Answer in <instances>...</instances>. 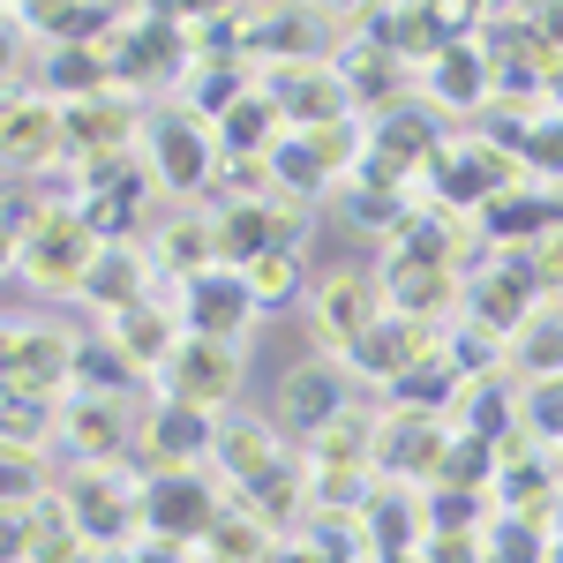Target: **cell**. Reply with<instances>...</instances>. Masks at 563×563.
Here are the masks:
<instances>
[{
	"label": "cell",
	"instance_id": "cell-7",
	"mask_svg": "<svg viewBox=\"0 0 563 563\" xmlns=\"http://www.w3.org/2000/svg\"><path fill=\"white\" fill-rule=\"evenodd\" d=\"M218 158H225V151H218V129L203 121V113L174 106V113L151 121V180H158L166 196H196V188H211Z\"/></svg>",
	"mask_w": 563,
	"mask_h": 563
},
{
	"label": "cell",
	"instance_id": "cell-26",
	"mask_svg": "<svg viewBox=\"0 0 563 563\" xmlns=\"http://www.w3.org/2000/svg\"><path fill=\"white\" fill-rule=\"evenodd\" d=\"M90 90H113L106 68V45H45V98H90Z\"/></svg>",
	"mask_w": 563,
	"mask_h": 563
},
{
	"label": "cell",
	"instance_id": "cell-2",
	"mask_svg": "<svg viewBox=\"0 0 563 563\" xmlns=\"http://www.w3.org/2000/svg\"><path fill=\"white\" fill-rule=\"evenodd\" d=\"M301 301H308V339H316V353H339V361L390 316L384 308V278H376V271H353V263L316 271Z\"/></svg>",
	"mask_w": 563,
	"mask_h": 563
},
{
	"label": "cell",
	"instance_id": "cell-16",
	"mask_svg": "<svg viewBox=\"0 0 563 563\" xmlns=\"http://www.w3.org/2000/svg\"><path fill=\"white\" fill-rule=\"evenodd\" d=\"M211 443H218V413L188 406V398H158V413L143 421L151 474H166V466H211Z\"/></svg>",
	"mask_w": 563,
	"mask_h": 563
},
{
	"label": "cell",
	"instance_id": "cell-4",
	"mask_svg": "<svg viewBox=\"0 0 563 563\" xmlns=\"http://www.w3.org/2000/svg\"><path fill=\"white\" fill-rule=\"evenodd\" d=\"M60 504H68V519L84 526V541L98 556L129 549L143 533V481H129L121 466H76L60 481Z\"/></svg>",
	"mask_w": 563,
	"mask_h": 563
},
{
	"label": "cell",
	"instance_id": "cell-32",
	"mask_svg": "<svg viewBox=\"0 0 563 563\" xmlns=\"http://www.w3.org/2000/svg\"><path fill=\"white\" fill-rule=\"evenodd\" d=\"M31 496H45V459L0 451V504H31Z\"/></svg>",
	"mask_w": 563,
	"mask_h": 563
},
{
	"label": "cell",
	"instance_id": "cell-22",
	"mask_svg": "<svg viewBox=\"0 0 563 563\" xmlns=\"http://www.w3.org/2000/svg\"><path fill=\"white\" fill-rule=\"evenodd\" d=\"M180 53V23H158V15H143L129 31H113L106 38V68H113V84H151L158 68H174Z\"/></svg>",
	"mask_w": 563,
	"mask_h": 563
},
{
	"label": "cell",
	"instance_id": "cell-11",
	"mask_svg": "<svg viewBox=\"0 0 563 563\" xmlns=\"http://www.w3.org/2000/svg\"><path fill=\"white\" fill-rule=\"evenodd\" d=\"M174 316H180L188 339H241L263 308H256V294H249V278H241L233 263H218V271H203V278L174 286Z\"/></svg>",
	"mask_w": 563,
	"mask_h": 563
},
{
	"label": "cell",
	"instance_id": "cell-3",
	"mask_svg": "<svg viewBox=\"0 0 563 563\" xmlns=\"http://www.w3.org/2000/svg\"><path fill=\"white\" fill-rule=\"evenodd\" d=\"M346 413H353V368L339 353H308L294 368H278V384H271V421L286 435L316 443V435L331 429V421H346Z\"/></svg>",
	"mask_w": 563,
	"mask_h": 563
},
{
	"label": "cell",
	"instance_id": "cell-24",
	"mask_svg": "<svg viewBox=\"0 0 563 563\" xmlns=\"http://www.w3.org/2000/svg\"><path fill=\"white\" fill-rule=\"evenodd\" d=\"M429 90L443 98V106H466V113H481L488 98H496V68H488V53L481 45H443L429 60Z\"/></svg>",
	"mask_w": 563,
	"mask_h": 563
},
{
	"label": "cell",
	"instance_id": "cell-28",
	"mask_svg": "<svg viewBox=\"0 0 563 563\" xmlns=\"http://www.w3.org/2000/svg\"><path fill=\"white\" fill-rule=\"evenodd\" d=\"M511 361L526 368V384H541V376H563V301H541L533 316H526L519 339H511Z\"/></svg>",
	"mask_w": 563,
	"mask_h": 563
},
{
	"label": "cell",
	"instance_id": "cell-14",
	"mask_svg": "<svg viewBox=\"0 0 563 563\" xmlns=\"http://www.w3.org/2000/svg\"><path fill=\"white\" fill-rule=\"evenodd\" d=\"M384 308L406 316V323H443L451 308H466V271H443V263H413V256H390L384 271Z\"/></svg>",
	"mask_w": 563,
	"mask_h": 563
},
{
	"label": "cell",
	"instance_id": "cell-31",
	"mask_svg": "<svg viewBox=\"0 0 563 563\" xmlns=\"http://www.w3.org/2000/svg\"><path fill=\"white\" fill-rule=\"evenodd\" d=\"M519 429L533 443H563V376H541V384H526L519 398Z\"/></svg>",
	"mask_w": 563,
	"mask_h": 563
},
{
	"label": "cell",
	"instance_id": "cell-29",
	"mask_svg": "<svg viewBox=\"0 0 563 563\" xmlns=\"http://www.w3.org/2000/svg\"><path fill=\"white\" fill-rule=\"evenodd\" d=\"M241 278H249L256 308H286V301H301V294H308V256H301V249H271V256H256Z\"/></svg>",
	"mask_w": 563,
	"mask_h": 563
},
{
	"label": "cell",
	"instance_id": "cell-13",
	"mask_svg": "<svg viewBox=\"0 0 563 563\" xmlns=\"http://www.w3.org/2000/svg\"><path fill=\"white\" fill-rule=\"evenodd\" d=\"M443 443H451L443 413H413V406H390L384 421H376V435H368L376 474H384V481H435Z\"/></svg>",
	"mask_w": 563,
	"mask_h": 563
},
{
	"label": "cell",
	"instance_id": "cell-20",
	"mask_svg": "<svg viewBox=\"0 0 563 563\" xmlns=\"http://www.w3.org/2000/svg\"><path fill=\"white\" fill-rule=\"evenodd\" d=\"M151 263H158L174 286L218 271V211H174L158 233H151Z\"/></svg>",
	"mask_w": 563,
	"mask_h": 563
},
{
	"label": "cell",
	"instance_id": "cell-36",
	"mask_svg": "<svg viewBox=\"0 0 563 563\" xmlns=\"http://www.w3.org/2000/svg\"><path fill=\"white\" fill-rule=\"evenodd\" d=\"M421 556L429 563H488V549H481V533H429Z\"/></svg>",
	"mask_w": 563,
	"mask_h": 563
},
{
	"label": "cell",
	"instance_id": "cell-42",
	"mask_svg": "<svg viewBox=\"0 0 563 563\" xmlns=\"http://www.w3.org/2000/svg\"><path fill=\"white\" fill-rule=\"evenodd\" d=\"M196 563H218V556H203V549H196Z\"/></svg>",
	"mask_w": 563,
	"mask_h": 563
},
{
	"label": "cell",
	"instance_id": "cell-10",
	"mask_svg": "<svg viewBox=\"0 0 563 563\" xmlns=\"http://www.w3.org/2000/svg\"><path fill=\"white\" fill-rule=\"evenodd\" d=\"M53 429L76 451V466H121L129 443H143V429L129 421V406H121V398H98V390H68L60 413H53Z\"/></svg>",
	"mask_w": 563,
	"mask_h": 563
},
{
	"label": "cell",
	"instance_id": "cell-15",
	"mask_svg": "<svg viewBox=\"0 0 563 563\" xmlns=\"http://www.w3.org/2000/svg\"><path fill=\"white\" fill-rule=\"evenodd\" d=\"M263 90L278 98V113H286V129H323V121H346L353 98L339 84V68L331 60H286V68H271Z\"/></svg>",
	"mask_w": 563,
	"mask_h": 563
},
{
	"label": "cell",
	"instance_id": "cell-27",
	"mask_svg": "<svg viewBox=\"0 0 563 563\" xmlns=\"http://www.w3.org/2000/svg\"><path fill=\"white\" fill-rule=\"evenodd\" d=\"M481 549H488V563H556V526L511 519V511H488Z\"/></svg>",
	"mask_w": 563,
	"mask_h": 563
},
{
	"label": "cell",
	"instance_id": "cell-9",
	"mask_svg": "<svg viewBox=\"0 0 563 563\" xmlns=\"http://www.w3.org/2000/svg\"><path fill=\"white\" fill-rule=\"evenodd\" d=\"M158 390L203 406V413H225L233 390H241V346H233V339H188V331H180L174 361L158 368Z\"/></svg>",
	"mask_w": 563,
	"mask_h": 563
},
{
	"label": "cell",
	"instance_id": "cell-23",
	"mask_svg": "<svg viewBox=\"0 0 563 563\" xmlns=\"http://www.w3.org/2000/svg\"><path fill=\"white\" fill-rule=\"evenodd\" d=\"M151 278H158V263L143 256V249H129V241H106V256L90 263L84 301L106 308V316H121V308H135V301H151V294H158Z\"/></svg>",
	"mask_w": 563,
	"mask_h": 563
},
{
	"label": "cell",
	"instance_id": "cell-8",
	"mask_svg": "<svg viewBox=\"0 0 563 563\" xmlns=\"http://www.w3.org/2000/svg\"><path fill=\"white\" fill-rule=\"evenodd\" d=\"M60 158H68L60 98H45V90H0V166L8 174H45Z\"/></svg>",
	"mask_w": 563,
	"mask_h": 563
},
{
	"label": "cell",
	"instance_id": "cell-33",
	"mask_svg": "<svg viewBox=\"0 0 563 563\" xmlns=\"http://www.w3.org/2000/svg\"><path fill=\"white\" fill-rule=\"evenodd\" d=\"M106 563H196V549H180V541H166V533H135L129 549H113Z\"/></svg>",
	"mask_w": 563,
	"mask_h": 563
},
{
	"label": "cell",
	"instance_id": "cell-12",
	"mask_svg": "<svg viewBox=\"0 0 563 563\" xmlns=\"http://www.w3.org/2000/svg\"><path fill=\"white\" fill-rule=\"evenodd\" d=\"M211 466L241 496H256L263 481H278L294 459H286V429L278 421H256V413H218V443H211Z\"/></svg>",
	"mask_w": 563,
	"mask_h": 563
},
{
	"label": "cell",
	"instance_id": "cell-30",
	"mask_svg": "<svg viewBox=\"0 0 563 563\" xmlns=\"http://www.w3.org/2000/svg\"><path fill=\"white\" fill-rule=\"evenodd\" d=\"M519 166L541 180H563V106H549V113H526L519 129Z\"/></svg>",
	"mask_w": 563,
	"mask_h": 563
},
{
	"label": "cell",
	"instance_id": "cell-19",
	"mask_svg": "<svg viewBox=\"0 0 563 563\" xmlns=\"http://www.w3.org/2000/svg\"><path fill=\"white\" fill-rule=\"evenodd\" d=\"M435 346H443V339H435L429 323L384 316V323H376V331H368V339L346 353V368H353V376H368V384H398V376H406L413 361H429Z\"/></svg>",
	"mask_w": 563,
	"mask_h": 563
},
{
	"label": "cell",
	"instance_id": "cell-1",
	"mask_svg": "<svg viewBox=\"0 0 563 563\" xmlns=\"http://www.w3.org/2000/svg\"><path fill=\"white\" fill-rule=\"evenodd\" d=\"M8 218H15V271L45 301H84L90 263L106 256V233L76 203H31V211H8Z\"/></svg>",
	"mask_w": 563,
	"mask_h": 563
},
{
	"label": "cell",
	"instance_id": "cell-25",
	"mask_svg": "<svg viewBox=\"0 0 563 563\" xmlns=\"http://www.w3.org/2000/svg\"><path fill=\"white\" fill-rule=\"evenodd\" d=\"M143 384V368H135L129 353L113 346L106 331H76V368H68V390H98V398H129Z\"/></svg>",
	"mask_w": 563,
	"mask_h": 563
},
{
	"label": "cell",
	"instance_id": "cell-39",
	"mask_svg": "<svg viewBox=\"0 0 563 563\" xmlns=\"http://www.w3.org/2000/svg\"><path fill=\"white\" fill-rule=\"evenodd\" d=\"M8 76H15V31L0 23V90H8Z\"/></svg>",
	"mask_w": 563,
	"mask_h": 563
},
{
	"label": "cell",
	"instance_id": "cell-38",
	"mask_svg": "<svg viewBox=\"0 0 563 563\" xmlns=\"http://www.w3.org/2000/svg\"><path fill=\"white\" fill-rule=\"evenodd\" d=\"M8 271H15V218L0 211V278H8Z\"/></svg>",
	"mask_w": 563,
	"mask_h": 563
},
{
	"label": "cell",
	"instance_id": "cell-40",
	"mask_svg": "<svg viewBox=\"0 0 563 563\" xmlns=\"http://www.w3.org/2000/svg\"><path fill=\"white\" fill-rule=\"evenodd\" d=\"M316 8H331V15H346V23H368V0H316Z\"/></svg>",
	"mask_w": 563,
	"mask_h": 563
},
{
	"label": "cell",
	"instance_id": "cell-34",
	"mask_svg": "<svg viewBox=\"0 0 563 563\" xmlns=\"http://www.w3.org/2000/svg\"><path fill=\"white\" fill-rule=\"evenodd\" d=\"M533 278H541L549 301H563V225H549V233L533 241Z\"/></svg>",
	"mask_w": 563,
	"mask_h": 563
},
{
	"label": "cell",
	"instance_id": "cell-18",
	"mask_svg": "<svg viewBox=\"0 0 563 563\" xmlns=\"http://www.w3.org/2000/svg\"><path fill=\"white\" fill-rule=\"evenodd\" d=\"M339 84H346V98L353 106H368V113H390L398 106V84H406V60L390 53L376 31H353L346 45H339Z\"/></svg>",
	"mask_w": 563,
	"mask_h": 563
},
{
	"label": "cell",
	"instance_id": "cell-17",
	"mask_svg": "<svg viewBox=\"0 0 563 563\" xmlns=\"http://www.w3.org/2000/svg\"><path fill=\"white\" fill-rule=\"evenodd\" d=\"M135 106L113 90H90V98H68L60 106V135H68V158H106V151H135Z\"/></svg>",
	"mask_w": 563,
	"mask_h": 563
},
{
	"label": "cell",
	"instance_id": "cell-6",
	"mask_svg": "<svg viewBox=\"0 0 563 563\" xmlns=\"http://www.w3.org/2000/svg\"><path fill=\"white\" fill-rule=\"evenodd\" d=\"M225 496L211 488L203 466H166V474H143V533H166L180 549H203V533L218 526Z\"/></svg>",
	"mask_w": 563,
	"mask_h": 563
},
{
	"label": "cell",
	"instance_id": "cell-37",
	"mask_svg": "<svg viewBox=\"0 0 563 563\" xmlns=\"http://www.w3.org/2000/svg\"><path fill=\"white\" fill-rule=\"evenodd\" d=\"M504 8H511V0H443V15H451V23H466V31H474V23H496Z\"/></svg>",
	"mask_w": 563,
	"mask_h": 563
},
{
	"label": "cell",
	"instance_id": "cell-21",
	"mask_svg": "<svg viewBox=\"0 0 563 563\" xmlns=\"http://www.w3.org/2000/svg\"><path fill=\"white\" fill-rule=\"evenodd\" d=\"M106 339L129 353L143 376H158V368L174 361V346H180V316L158 301V294H151V301H135V308H121V316H106Z\"/></svg>",
	"mask_w": 563,
	"mask_h": 563
},
{
	"label": "cell",
	"instance_id": "cell-5",
	"mask_svg": "<svg viewBox=\"0 0 563 563\" xmlns=\"http://www.w3.org/2000/svg\"><path fill=\"white\" fill-rule=\"evenodd\" d=\"M549 301L541 278H533V249H496V263L466 271V323L488 331V339H519V323Z\"/></svg>",
	"mask_w": 563,
	"mask_h": 563
},
{
	"label": "cell",
	"instance_id": "cell-41",
	"mask_svg": "<svg viewBox=\"0 0 563 563\" xmlns=\"http://www.w3.org/2000/svg\"><path fill=\"white\" fill-rule=\"evenodd\" d=\"M376 563H429V556H421V549H406V556H376Z\"/></svg>",
	"mask_w": 563,
	"mask_h": 563
},
{
	"label": "cell",
	"instance_id": "cell-35",
	"mask_svg": "<svg viewBox=\"0 0 563 563\" xmlns=\"http://www.w3.org/2000/svg\"><path fill=\"white\" fill-rule=\"evenodd\" d=\"M0 563H31V504H0Z\"/></svg>",
	"mask_w": 563,
	"mask_h": 563
}]
</instances>
